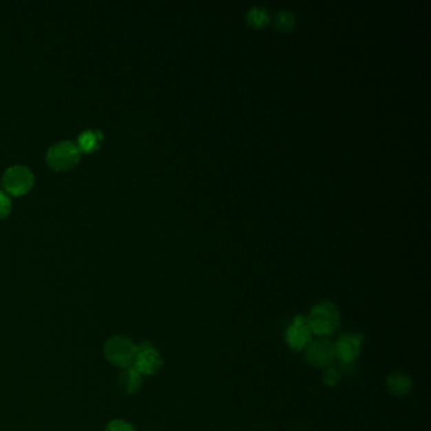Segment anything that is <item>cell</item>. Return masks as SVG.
<instances>
[{"label":"cell","instance_id":"9a60e30c","mask_svg":"<svg viewBox=\"0 0 431 431\" xmlns=\"http://www.w3.org/2000/svg\"><path fill=\"white\" fill-rule=\"evenodd\" d=\"M12 211V200L8 193L0 189V219H6Z\"/></svg>","mask_w":431,"mask_h":431},{"label":"cell","instance_id":"4fadbf2b","mask_svg":"<svg viewBox=\"0 0 431 431\" xmlns=\"http://www.w3.org/2000/svg\"><path fill=\"white\" fill-rule=\"evenodd\" d=\"M248 21L254 25H262L267 22L269 14L262 7H253L248 10Z\"/></svg>","mask_w":431,"mask_h":431},{"label":"cell","instance_id":"2e32d148","mask_svg":"<svg viewBox=\"0 0 431 431\" xmlns=\"http://www.w3.org/2000/svg\"><path fill=\"white\" fill-rule=\"evenodd\" d=\"M105 431H134V428L132 426L131 423L124 421V420H113L107 425Z\"/></svg>","mask_w":431,"mask_h":431},{"label":"cell","instance_id":"9c48e42d","mask_svg":"<svg viewBox=\"0 0 431 431\" xmlns=\"http://www.w3.org/2000/svg\"><path fill=\"white\" fill-rule=\"evenodd\" d=\"M414 381L408 373L395 370L386 377V388L393 396H405L412 391Z\"/></svg>","mask_w":431,"mask_h":431},{"label":"cell","instance_id":"ba28073f","mask_svg":"<svg viewBox=\"0 0 431 431\" xmlns=\"http://www.w3.org/2000/svg\"><path fill=\"white\" fill-rule=\"evenodd\" d=\"M137 355L133 367L142 376H154L163 368V358L160 352L149 343L143 341L137 346Z\"/></svg>","mask_w":431,"mask_h":431},{"label":"cell","instance_id":"7a4b0ae2","mask_svg":"<svg viewBox=\"0 0 431 431\" xmlns=\"http://www.w3.org/2000/svg\"><path fill=\"white\" fill-rule=\"evenodd\" d=\"M137 350V344L125 335H114L109 338L104 346V355L107 361L123 370L133 367Z\"/></svg>","mask_w":431,"mask_h":431},{"label":"cell","instance_id":"8992f818","mask_svg":"<svg viewBox=\"0 0 431 431\" xmlns=\"http://www.w3.org/2000/svg\"><path fill=\"white\" fill-rule=\"evenodd\" d=\"M313 333L308 326V317L305 315H296L293 322L288 324L285 331V343L293 352H305L308 344L313 341Z\"/></svg>","mask_w":431,"mask_h":431},{"label":"cell","instance_id":"8fae6325","mask_svg":"<svg viewBox=\"0 0 431 431\" xmlns=\"http://www.w3.org/2000/svg\"><path fill=\"white\" fill-rule=\"evenodd\" d=\"M104 136L99 129H86L77 137L76 146L81 154H93L103 145Z\"/></svg>","mask_w":431,"mask_h":431},{"label":"cell","instance_id":"7c38bea8","mask_svg":"<svg viewBox=\"0 0 431 431\" xmlns=\"http://www.w3.org/2000/svg\"><path fill=\"white\" fill-rule=\"evenodd\" d=\"M341 376H343L341 370H339V367L333 364L323 370V383L328 388H335L341 382Z\"/></svg>","mask_w":431,"mask_h":431},{"label":"cell","instance_id":"5b68a950","mask_svg":"<svg viewBox=\"0 0 431 431\" xmlns=\"http://www.w3.org/2000/svg\"><path fill=\"white\" fill-rule=\"evenodd\" d=\"M1 185L9 196H23L30 193L34 185V175L27 166L14 165L6 169L1 178Z\"/></svg>","mask_w":431,"mask_h":431},{"label":"cell","instance_id":"3957f363","mask_svg":"<svg viewBox=\"0 0 431 431\" xmlns=\"http://www.w3.org/2000/svg\"><path fill=\"white\" fill-rule=\"evenodd\" d=\"M363 344L364 337L361 333L343 334L334 341L335 359L340 364L339 370H341V373L355 370V364L361 355Z\"/></svg>","mask_w":431,"mask_h":431},{"label":"cell","instance_id":"5bb4252c","mask_svg":"<svg viewBox=\"0 0 431 431\" xmlns=\"http://www.w3.org/2000/svg\"><path fill=\"white\" fill-rule=\"evenodd\" d=\"M276 24L281 28H291L295 23V17L290 10H281L276 14Z\"/></svg>","mask_w":431,"mask_h":431},{"label":"cell","instance_id":"30bf717a","mask_svg":"<svg viewBox=\"0 0 431 431\" xmlns=\"http://www.w3.org/2000/svg\"><path fill=\"white\" fill-rule=\"evenodd\" d=\"M143 383L142 375L134 367L129 368H124L119 377H118V387L120 390V392L131 396L134 393L138 392Z\"/></svg>","mask_w":431,"mask_h":431},{"label":"cell","instance_id":"6da1fadb","mask_svg":"<svg viewBox=\"0 0 431 431\" xmlns=\"http://www.w3.org/2000/svg\"><path fill=\"white\" fill-rule=\"evenodd\" d=\"M308 317V326L313 335L317 338H329L340 325V313L334 302L324 300L315 304Z\"/></svg>","mask_w":431,"mask_h":431},{"label":"cell","instance_id":"277c9868","mask_svg":"<svg viewBox=\"0 0 431 431\" xmlns=\"http://www.w3.org/2000/svg\"><path fill=\"white\" fill-rule=\"evenodd\" d=\"M81 152L76 143L71 140H60L48 148L46 154L47 165L57 172L69 171L76 166Z\"/></svg>","mask_w":431,"mask_h":431},{"label":"cell","instance_id":"52a82bcc","mask_svg":"<svg viewBox=\"0 0 431 431\" xmlns=\"http://www.w3.org/2000/svg\"><path fill=\"white\" fill-rule=\"evenodd\" d=\"M305 361L314 368L325 370L335 363L334 341L329 338L313 339L305 349Z\"/></svg>","mask_w":431,"mask_h":431}]
</instances>
